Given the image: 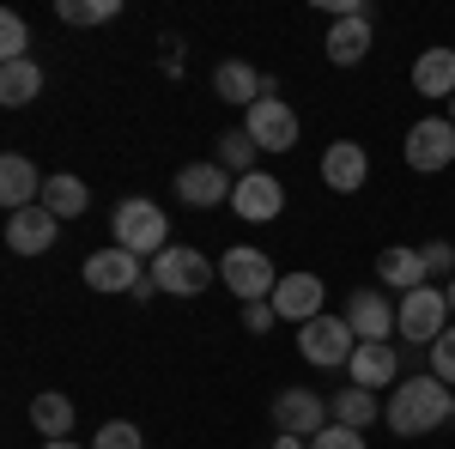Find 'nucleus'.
I'll list each match as a JSON object with an SVG mask.
<instances>
[{
    "label": "nucleus",
    "mask_w": 455,
    "mask_h": 449,
    "mask_svg": "<svg viewBox=\"0 0 455 449\" xmlns=\"http://www.w3.org/2000/svg\"><path fill=\"white\" fill-rule=\"evenodd\" d=\"M231 171H219V164H182L176 171V195H182V207H219V201H231Z\"/></svg>",
    "instance_id": "obj_16"
},
{
    "label": "nucleus",
    "mask_w": 455,
    "mask_h": 449,
    "mask_svg": "<svg viewBox=\"0 0 455 449\" xmlns=\"http://www.w3.org/2000/svg\"><path fill=\"white\" fill-rule=\"evenodd\" d=\"M364 55H371V12L334 19V25H328V61H334V68H358Z\"/></svg>",
    "instance_id": "obj_19"
},
{
    "label": "nucleus",
    "mask_w": 455,
    "mask_h": 449,
    "mask_svg": "<svg viewBox=\"0 0 455 449\" xmlns=\"http://www.w3.org/2000/svg\"><path fill=\"white\" fill-rule=\"evenodd\" d=\"M243 134L261 146V152H291L298 146V109L280 98V85L267 79L261 85V98L243 109Z\"/></svg>",
    "instance_id": "obj_3"
},
{
    "label": "nucleus",
    "mask_w": 455,
    "mask_h": 449,
    "mask_svg": "<svg viewBox=\"0 0 455 449\" xmlns=\"http://www.w3.org/2000/svg\"><path fill=\"white\" fill-rule=\"evenodd\" d=\"M146 268H140V255H128L122 243H109V249H98V255H85V285L92 292H140L146 285Z\"/></svg>",
    "instance_id": "obj_10"
},
{
    "label": "nucleus",
    "mask_w": 455,
    "mask_h": 449,
    "mask_svg": "<svg viewBox=\"0 0 455 449\" xmlns=\"http://www.w3.org/2000/svg\"><path fill=\"white\" fill-rule=\"evenodd\" d=\"M328 413H334V425H352V431H364V425L377 419V395H371V389H358V382H347V389H334Z\"/></svg>",
    "instance_id": "obj_24"
},
{
    "label": "nucleus",
    "mask_w": 455,
    "mask_h": 449,
    "mask_svg": "<svg viewBox=\"0 0 455 449\" xmlns=\"http://www.w3.org/2000/svg\"><path fill=\"white\" fill-rule=\"evenodd\" d=\"M450 122H455V98H450Z\"/></svg>",
    "instance_id": "obj_38"
},
{
    "label": "nucleus",
    "mask_w": 455,
    "mask_h": 449,
    "mask_svg": "<svg viewBox=\"0 0 455 449\" xmlns=\"http://www.w3.org/2000/svg\"><path fill=\"white\" fill-rule=\"evenodd\" d=\"M280 207H285L280 176H267V171L237 176V188H231V212H237V219H249V225H267V219H280Z\"/></svg>",
    "instance_id": "obj_13"
},
{
    "label": "nucleus",
    "mask_w": 455,
    "mask_h": 449,
    "mask_svg": "<svg viewBox=\"0 0 455 449\" xmlns=\"http://www.w3.org/2000/svg\"><path fill=\"white\" fill-rule=\"evenodd\" d=\"M55 12H61V25H85L92 31V25H109L122 12V0H61Z\"/></svg>",
    "instance_id": "obj_28"
},
{
    "label": "nucleus",
    "mask_w": 455,
    "mask_h": 449,
    "mask_svg": "<svg viewBox=\"0 0 455 449\" xmlns=\"http://www.w3.org/2000/svg\"><path fill=\"white\" fill-rule=\"evenodd\" d=\"M401 158L413 164V171H450L455 164V122L450 116H425L407 128V146H401Z\"/></svg>",
    "instance_id": "obj_8"
},
{
    "label": "nucleus",
    "mask_w": 455,
    "mask_h": 449,
    "mask_svg": "<svg viewBox=\"0 0 455 449\" xmlns=\"http://www.w3.org/2000/svg\"><path fill=\"white\" fill-rule=\"evenodd\" d=\"M443 419H455V389L437 382L431 371L407 377L395 395H388V407H383V425L395 431V437H425V431H437Z\"/></svg>",
    "instance_id": "obj_1"
},
{
    "label": "nucleus",
    "mask_w": 455,
    "mask_h": 449,
    "mask_svg": "<svg viewBox=\"0 0 455 449\" xmlns=\"http://www.w3.org/2000/svg\"><path fill=\"white\" fill-rule=\"evenodd\" d=\"M274 322H280V316H274V304H243V328H249V334H267Z\"/></svg>",
    "instance_id": "obj_34"
},
{
    "label": "nucleus",
    "mask_w": 455,
    "mask_h": 449,
    "mask_svg": "<svg viewBox=\"0 0 455 449\" xmlns=\"http://www.w3.org/2000/svg\"><path fill=\"white\" fill-rule=\"evenodd\" d=\"M274 425H280V437H322L334 425V413L315 389H280L274 395Z\"/></svg>",
    "instance_id": "obj_9"
},
{
    "label": "nucleus",
    "mask_w": 455,
    "mask_h": 449,
    "mask_svg": "<svg viewBox=\"0 0 455 449\" xmlns=\"http://www.w3.org/2000/svg\"><path fill=\"white\" fill-rule=\"evenodd\" d=\"M25 49H31L25 19H19V12H0V68H6V61H31Z\"/></svg>",
    "instance_id": "obj_29"
},
{
    "label": "nucleus",
    "mask_w": 455,
    "mask_h": 449,
    "mask_svg": "<svg viewBox=\"0 0 455 449\" xmlns=\"http://www.w3.org/2000/svg\"><path fill=\"white\" fill-rule=\"evenodd\" d=\"M36 92H43V68H36V61H6V68H0V104L6 109L31 104Z\"/></svg>",
    "instance_id": "obj_25"
},
{
    "label": "nucleus",
    "mask_w": 455,
    "mask_h": 449,
    "mask_svg": "<svg viewBox=\"0 0 455 449\" xmlns=\"http://www.w3.org/2000/svg\"><path fill=\"white\" fill-rule=\"evenodd\" d=\"M377 279H383L388 292H401V298L419 292V285H431V279H425V255H419V249H407V243H395V249L377 255Z\"/></svg>",
    "instance_id": "obj_20"
},
{
    "label": "nucleus",
    "mask_w": 455,
    "mask_h": 449,
    "mask_svg": "<svg viewBox=\"0 0 455 449\" xmlns=\"http://www.w3.org/2000/svg\"><path fill=\"white\" fill-rule=\"evenodd\" d=\"M310 449H371V444H364V431H352V425H328L322 437H310Z\"/></svg>",
    "instance_id": "obj_33"
},
{
    "label": "nucleus",
    "mask_w": 455,
    "mask_h": 449,
    "mask_svg": "<svg viewBox=\"0 0 455 449\" xmlns=\"http://www.w3.org/2000/svg\"><path fill=\"white\" fill-rule=\"evenodd\" d=\"M109 231H116V243H122L128 255H164V249H171V219H164V207H158V201H140V195H128V201L116 207Z\"/></svg>",
    "instance_id": "obj_2"
},
{
    "label": "nucleus",
    "mask_w": 455,
    "mask_h": 449,
    "mask_svg": "<svg viewBox=\"0 0 455 449\" xmlns=\"http://www.w3.org/2000/svg\"><path fill=\"white\" fill-rule=\"evenodd\" d=\"M43 182H49V176H36V164L25 152H6V158H0V201H6V212L36 207V201H43Z\"/></svg>",
    "instance_id": "obj_18"
},
{
    "label": "nucleus",
    "mask_w": 455,
    "mask_h": 449,
    "mask_svg": "<svg viewBox=\"0 0 455 449\" xmlns=\"http://www.w3.org/2000/svg\"><path fill=\"white\" fill-rule=\"evenodd\" d=\"M443 298H450V316H455V279H450V285H443Z\"/></svg>",
    "instance_id": "obj_37"
},
{
    "label": "nucleus",
    "mask_w": 455,
    "mask_h": 449,
    "mask_svg": "<svg viewBox=\"0 0 455 449\" xmlns=\"http://www.w3.org/2000/svg\"><path fill=\"white\" fill-rule=\"evenodd\" d=\"M43 449H79V444H73V437H55V444H43Z\"/></svg>",
    "instance_id": "obj_36"
},
{
    "label": "nucleus",
    "mask_w": 455,
    "mask_h": 449,
    "mask_svg": "<svg viewBox=\"0 0 455 449\" xmlns=\"http://www.w3.org/2000/svg\"><path fill=\"white\" fill-rule=\"evenodd\" d=\"M43 207L55 212V219H79V212L92 207V188H85V182H79V176H49V182H43Z\"/></svg>",
    "instance_id": "obj_23"
},
{
    "label": "nucleus",
    "mask_w": 455,
    "mask_h": 449,
    "mask_svg": "<svg viewBox=\"0 0 455 449\" xmlns=\"http://www.w3.org/2000/svg\"><path fill=\"white\" fill-rule=\"evenodd\" d=\"M413 92L419 98H455V49H425L413 61Z\"/></svg>",
    "instance_id": "obj_21"
},
{
    "label": "nucleus",
    "mask_w": 455,
    "mask_h": 449,
    "mask_svg": "<svg viewBox=\"0 0 455 449\" xmlns=\"http://www.w3.org/2000/svg\"><path fill=\"white\" fill-rule=\"evenodd\" d=\"M92 449H146V437H140V425H128V419H109L104 431L92 437Z\"/></svg>",
    "instance_id": "obj_31"
},
{
    "label": "nucleus",
    "mask_w": 455,
    "mask_h": 449,
    "mask_svg": "<svg viewBox=\"0 0 455 449\" xmlns=\"http://www.w3.org/2000/svg\"><path fill=\"white\" fill-rule=\"evenodd\" d=\"M219 279L231 285V298H243V304H267L274 298V261L261 255V249H249V243H237V249H225V261H219Z\"/></svg>",
    "instance_id": "obj_7"
},
{
    "label": "nucleus",
    "mask_w": 455,
    "mask_h": 449,
    "mask_svg": "<svg viewBox=\"0 0 455 449\" xmlns=\"http://www.w3.org/2000/svg\"><path fill=\"white\" fill-rule=\"evenodd\" d=\"M261 85H267V79L249 68V61H219V68H212V92H219L225 104H237V109L255 104V98H261Z\"/></svg>",
    "instance_id": "obj_22"
},
{
    "label": "nucleus",
    "mask_w": 455,
    "mask_h": 449,
    "mask_svg": "<svg viewBox=\"0 0 455 449\" xmlns=\"http://www.w3.org/2000/svg\"><path fill=\"white\" fill-rule=\"evenodd\" d=\"M347 377L358 382V389H388V382L401 377V352L388 341H358V352H352V365H347Z\"/></svg>",
    "instance_id": "obj_17"
},
{
    "label": "nucleus",
    "mask_w": 455,
    "mask_h": 449,
    "mask_svg": "<svg viewBox=\"0 0 455 449\" xmlns=\"http://www.w3.org/2000/svg\"><path fill=\"white\" fill-rule=\"evenodd\" d=\"M267 304H274V316H280V322H298V328H304V322H315V316H322L328 285H322L315 274H280V285H274V298H267Z\"/></svg>",
    "instance_id": "obj_11"
},
{
    "label": "nucleus",
    "mask_w": 455,
    "mask_h": 449,
    "mask_svg": "<svg viewBox=\"0 0 455 449\" xmlns=\"http://www.w3.org/2000/svg\"><path fill=\"white\" fill-rule=\"evenodd\" d=\"M395 334L407 346H419V352H431L437 346V334L450 328V298H443V285H419V292H407L401 304H395Z\"/></svg>",
    "instance_id": "obj_4"
},
{
    "label": "nucleus",
    "mask_w": 455,
    "mask_h": 449,
    "mask_svg": "<svg viewBox=\"0 0 455 449\" xmlns=\"http://www.w3.org/2000/svg\"><path fill=\"white\" fill-rule=\"evenodd\" d=\"M274 449H310V437H280Z\"/></svg>",
    "instance_id": "obj_35"
},
{
    "label": "nucleus",
    "mask_w": 455,
    "mask_h": 449,
    "mask_svg": "<svg viewBox=\"0 0 455 449\" xmlns=\"http://www.w3.org/2000/svg\"><path fill=\"white\" fill-rule=\"evenodd\" d=\"M298 352L310 358V365H322V371H340V365H352V352H358V334H352L347 316H315V322H304L298 328Z\"/></svg>",
    "instance_id": "obj_6"
},
{
    "label": "nucleus",
    "mask_w": 455,
    "mask_h": 449,
    "mask_svg": "<svg viewBox=\"0 0 455 449\" xmlns=\"http://www.w3.org/2000/svg\"><path fill=\"white\" fill-rule=\"evenodd\" d=\"M431 377L455 389V328H443V334H437V346H431Z\"/></svg>",
    "instance_id": "obj_32"
},
{
    "label": "nucleus",
    "mask_w": 455,
    "mask_h": 449,
    "mask_svg": "<svg viewBox=\"0 0 455 449\" xmlns=\"http://www.w3.org/2000/svg\"><path fill=\"white\" fill-rule=\"evenodd\" d=\"M364 176H371V158H364L358 140H334V146L322 152V182H328L334 195H358Z\"/></svg>",
    "instance_id": "obj_15"
},
{
    "label": "nucleus",
    "mask_w": 455,
    "mask_h": 449,
    "mask_svg": "<svg viewBox=\"0 0 455 449\" xmlns=\"http://www.w3.org/2000/svg\"><path fill=\"white\" fill-rule=\"evenodd\" d=\"M152 285L171 292V298H201L212 285V261L188 243H171L164 255H152Z\"/></svg>",
    "instance_id": "obj_5"
},
{
    "label": "nucleus",
    "mask_w": 455,
    "mask_h": 449,
    "mask_svg": "<svg viewBox=\"0 0 455 449\" xmlns=\"http://www.w3.org/2000/svg\"><path fill=\"white\" fill-rule=\"evenodd\" d=\"M255 158H261V146L243 134V128H231V134H219V146H212V164L231 176H249L255 171Z\"/></svg>",
    "instance_id": "obj_27"
},
{
    "label": "nucleus",
    "mask_w": 455,
    "mask_h": 449,
    "mask_svg": "<svg viewBox=\"0 0 455 449\" xmlns=\"http://www.w3.org/2000/svg\"><path fill=\"white\" fill-rule=\"evenodd\" d=\"M419 255H425V279H443V285H450L455 279V243H419Z\"/></svg>",
    "instance_id": "obj_30"
},
{
    "label": "nucleus",
    "mask_w": 455,
    "mask_h": 449,
    "mask_svg": "<svg viewBox=\"0 0 455 449\" xmlns=\"http://www.w3.org/2000/svg\"><path fill=\"white\" fill-rule=\"evenodd\" d=\"M31 425H36V437H49V444L68 437V431H73V401H68V395H55V389L36 395V401H31Z\"/></svg>",
    "instance_id": "obj_26"
},
{
    "label": "nucleus",
    "mask_w": 455,
    "mask_h": 449,
    "mask_svg": "<svg viewBox=\"0 0 455 449\" xmlns=\"http://www.w3.org/2000/svg\"><path fill=\"white\" fill-rule=\"evenodd\" d=\"M352 322V334H358V341H388V334H395V322H401V316H395V304H388L383 292H377V285H364V292H352L347 298V310H340Z\"/></svg>",
    "instance_id": "obj_14"
},
{
    "label": "nucleus",
    "mask_w": 455,
    "mask_h": 449,
    "mask_svg": "<svg viewBox=\"0 0 455 449\" xmlns=\"http://www.w3.org/2000/svg\"><path fill=\"white\" fill-rule=\"evenodd\" d=\"M55 237H61V219L43 207V201L25 207V212H6V249L12 255H49Z\"/></svg>",
    "instance_id": "obj_12"
}]
</instances>
